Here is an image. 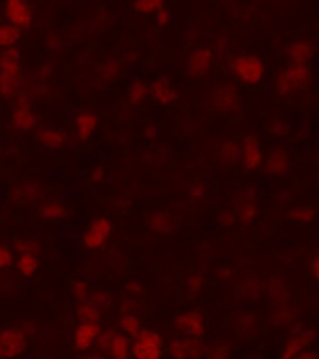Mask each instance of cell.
Segmentation results:
<instances>
[{
  "label": "cell",
  "mask_w": 319,
  "mask_h": 359,
  "mask_svg": "<svg viewBox=\"0 0 319 359\" xmlns=\"http://www.w3.org/2000/svg\"><path fill=\"white\" fill-rule=\"evenodd\" d=\"M23 88V74L19 62V49H4L0 55V95L15 98Z\"/></svg>",
  "instance_id": "obj_1"
},
{
  "label": "cell",
  "mask_w": 319,
  "mask_h": 359,
  "mask_svg": "<svg viewBox=\"0 0 319 359\" xmlns=\"http://www.w3.org/2000/svg\"><path fill=\"white\" fill-rule=\"evenodd\" d=\"M132 359H164L167 352L164 337L154 330H141L130 341Z\"/></svg>",
  "instance_id": "obj_2"
},
{
  "label": "cell",
  "mask_w": 319,
  "mask_h": 359,
  "mask_svg": "<svg viewBox=\"0 0 319 359\" xmlns=\"http://www.w3.org/2000/svg\"><path fill=\"white\" fill-rule=\"evenodd\" d=\"M231 72L244 85H255L265 76L267 65L257 55H239L231 60Z\"/></svg>",
  "instance_id": "obj_3"
},
{
  "label": "cell",
  "mask_w": 319,
  "mask_h": 359,
  "mask_svg": "<svg viewBox=\"0 0 319 359\" xmlns=\"http://www.w3.org/2000/svg\"><path fill=\"white\" fill-rule=\"evenodd\" d=\"M310 79V72H308V66L304 65H288L284 70L280 72L274 79V88H276L278 95L288 96L297 93L299 88H302L306 85V81Z\"/></svg>",
  "instance_id": "obj_4"
},
{
  "label": "cell",
  "mask_w": 319,
  "mask_h": 359,
  "mask_svg": "<svg viewBox=\"0 0 319 359\" xmlns=\"http://www.w3.org/2000/svg\"><path fill=\"white\" fill-rule=\"evenodd\" d=\"M96 344H98L101 352L106 353L107 359H132L130 341L120 331L109 330L106 333H101Z\"/></svg>",
  "instance_id": "obj_5"
},
{
  "label": "cell",
  "mask_w": 319,
  "mask_h": 359,
  "mask_svg": "<svg viewBox=\"0 0 319 359\" xmlns=\"http://www.w3.org/2000/svg\"><path fill=\"white\" fill-rule=\"evenodd\" d=\"M29 346V335L19 327L0 331V359H17Z\"/></svg>",
  "instance_id": "obj_6"
},
{
  "label": "cell",
  "mask_w": 319,
  "mask_h": 359,
  "mask_svg": "<svg viewBox=\"0 0 319 359\" xmlns=\"http://www.w3.org/2000/svg\"><path fill=\"white\" fill-rule=\"evenodd\" d=\"M113 233V222L109 217L96 218L94 222H90L83 236V245L89 250H96L106 245V241Z\"/></svg>",
  "instance_id": "obj_7"
},
{
  "label": "cell",
  "mask_w": 319,
  "mask_h": 359,
  "mask_svg": "<svg viewBox=\"0 0 319 359\" xmlns=\"http://www.w3.org/2000/svg\"><path fill=\"white\" fill-rule=\"evenodd\" d=\"M175 327L177 331L183 333V337L186 339H194V341H201L205 331H207V324H205V318L197 311L183 312L180 316H177L175 320Z\"/></svg>",
  "instance_id": "obj_8"
},
{
  "label": "cell",
  "mask_w": 319,
  "mask_h": 359,
  "mask_svg": "<svg viewBox=\"0 0 319 359\" xmlns=\"http://www.w3.org/2000/svg\"><path fill=\"white\" fill-rule=\"evenodd\" d=\"M167 353L171 359H201L205 355V346L201 341L180 337L167 344Z\"/></svg>",
  "instance_id": "obj_9"
},
{
  "label": "cell",
  "mask_w": 319,
  "mask_h": 359,
  "mask_svg": "<svg viewBox=\"0 0 319 359\" xmlns=\"http://www.w3.org/2000/svg\"><path fill=\"white\" fill-rule=\"evenodd\" d=\"M4 18L8 25H12L17 30L29 29L32 25V10L24 0H8L4 4Z\"/></svg>",
  "instance_id": "obj_10"
},
{
  "label": "cell",
  "mask_w": 319,
  "mask_h": 359,
  "mask_svg": "<svg viewBox=\"0 0 319 359\" xmlns=\"http://www.w3.org/2000/svg\"><path fill=\"white\" fill-rule=\"evenodd\" d=\"M316 333L312 330H295L282 348V359H295L297 355L312 346Z\"/></svg>",
  "instance_id": "obj_11"
},
{
  "label": "cell",
  "mask_w": 319,
  "mask_h": 359,
  "mask_svg": "<svg viewBox=\"0 0 319 359\" xmlns=\"http://www.w3.org/2000/svg\"><path fill=\"white\" fill-rule=\"evenodd\" d=\"M239 160L243 162V168L246 171H254L261 165L263 154H261V143L255 136H248L239 149Z\"/></svg>",
  "instance_id": "obj_12"
},
{
  "label": "cell",
  "mask_w": 319,
  "mask_h": 359,
  "mask_svg": "<svg viewBox=\"0 0 319 359\" xmlns=\"http://www.w3.org/2000/svg\"><path fill=\"white\" fill-rule=\"evenodd\" d=\"M100 335V324H79L76 327V331L71 333V344L79 352H87L90 346H94Z\"/></svg>",
  "instance_id": "obj_13"
},
{
  "label": "cell",
  "mask_w": 319,
  "mask_h": 359,
  "mask_svg": "<svg viewBox=\"0 0 319 359\" xmlns=\"http://www.w3.org/2000/svg\"><path fill=\"white\" fill-rule=\"evenodd\" d=\"M214 107L218 111H233L239 106V93L233 83H218L213 93Z\"/></svg>",
  "instance_id": "obj_14"
},
{
  "label": "cell",
  "mask_w": 319,
  "mask_h": 359,
  "mask_svg": "<svg viewBox=\"0 0 319 359\" xmlns=\"http://www.w3.org/2000/svg\"><path fill=\"white\" fill-rule=\"evenodd\" d=\"M13 126L21 132H32L38 128V115L27 102H19L12 115Z\"/></svg>",
  "instance_id": "obj_15"
},
{
  "label": "cell",
  "mask_w": 319,
  "mask_h": 359,
  "mask_svg": "<svg viewBox=\"0 0 319 359\" xmlns=\"http://www.w3.org/2000/svg\"><path fill=\"white\" fill-rule=\"evenodd\" d=\"M71 128H73V134L77 136V140H81V142L89 140L96 132V128H98V117H96V113L81 111L73 118Z\"/></svg>",
  "instance_id": "obj_16"
},
{
  "label": "cell",
  "mask_w": 319,
  "mask_h": 359,
  "mask_svg": "<svg viewBox=\"0 0 319 359\" xmlns=\"http://www.w3.org/2000/svg\"><path fill=\"white\" fill-rule=\"evenodd\" d=\"M211 66H213V53L208 49H197L188 59L186 74L190 77H201L211 70Z\"/></svg>",
  "instance_id": "obj_17"
},
{
  "label": "cell",
  "mask_w": 319,
  "mask_h": 359,
  "mask_svg": "<svg viewBox=\"0 0 319 359\" xmlns=\"http://www.w3.org/2000/svg\"><path fill=\"white\" fill-rule=\"evenodd\" d=\"M285 57L290 59V65H304L310 62L313 57V48L312 43H308L306 40H297L288 46L285 49Z\"/></svg>",
  "instance_id": "obj_18"
},
{
  "label": "cell",
  "mask_w": 319,
  "mask_h": 359,
  "mask_svg": "<svg viewBox=\"0 0 319 359\" xmlns=\"http://www.w3.org/2000/svg\"><path fill=\"white\" fill-rule=\"evenodd\" d=\"M153 96L154 100L162 104V106H169V104H177L178 102V93L173 88V85L166 77H160L153 83Z\"/></svg>",
  "instance_id": "obj_19"
},
{
  "label": "cell",
  "mask_w": 319,
  "mask_h": 359,
  "mask_svg": "<svg viewBox=\"0 0 319 359\" xmlns=\"http://www.w3.org/2000/svg\"><path fill=\"white\" fill-rule=\"evenodd\" d=\"M36 140L42 143L43 147L51 149V151H59L64 149L68 140H66L64 132H60L57 128H40L36 134Z\"/></svg>",
  "instance_id": "obj_20"
},
{
  "label": "cell",
  "mask_w": 319,
  "mask_h": 359,
  "mask_svg": "<svg viewBox=\"0 0 319 359\" xmlns=\"http://www.w3.org/2000/svg\"><path fill=\"white\" fill-rule=\"evenodd\" d=\"M288 165H290V154L282 151V149H276V151H272L269 156H267L265 162V170L267 173H271V175H280V173H284L288 170Z\"/></svg>",
  "instance_id": "obj_21"
},
{
  "label": "cell",
  "mask_w": 319,
  "mask_h": 359,
  "mask_svg": "<svg viewBox=\"0 0 319 359\" xmlns=\"http://www.w3.org/2000/svg\"><path fill=\"white\" fill-rule=\"evenodd\" d=\"M76 314L81 324H100L101 311L96 305H92L89 299L85 303H79Z\"/></svg>",
  "instance_id": "obj_22"
},
{
  "label": "cell",
  "mask_w": 319,
  "mask_h": 359,
  "mask_svg": "<svg viewBox=\"0 0 319 359\" xmlns=\"http://www.w3.org/2000/svg\"><path fill=\"white\" fill-rule=\"evenodd\" d=\"M17 271L27 278L34 277L36 271H38V254H32V252L19 254Z\"/></svg>",
  "instance_id": "obj_23"
},
{
  "label": "cell",
  "mask_w": 319,
  "mask_h": 359,
  "mask_svg": "<svg viewBox=\"0 0 319 359\" xmlns=\"http://www.w3.org/2000/svg\"><path fill=\"white\" fill-rule=\"evenodd\" d=\"M19 36H21V30H17L15 27L8 23H0V48H15Z\"/></svg>",
  "instance_id": "obj_24"
},
{
  "label": "cell",
  "mask_w": 319,
  "mask_h": 359,
  "mask_svg": "<svg viewBox=\"0 0 319 359\" xmlns=\"http://www.w3.org/2000/svg\"><path fill=\"white\" fill-rule=\"evenodd\" d=\"M118 322H120V330L125 331V335L136 337L139 331H141V322L137 318L136 314H130V312H122L118 316Z\"/></svg>",
  "instance_id": "obj_25"
},
{
  "label": "cell",
  "mask_w": 319,
  "mask_h": 359,
  "mask_svg": "<svg viewBox=\"0 0 319 359\" xmlns=\"http://www.w3.org/2000/svg\"><path fill=\"white\" fill-rule=\"evenodd\" d=\"M205 359H231V346L224 341H214L205 350Z\"/></svg>",
  "instance_id": "obj_26"
},
{
  "label": "cell",
  "mask_w": 319,
  "mask_h": 359,
  "mask_svg": "<svg viewBox=\"0 0 319 359\" xmlns=\"http://www.w3.org/2000/svg\"><path fill=\"white\" fill-rule=\"evenodd\" d=\"M316 217H318V212L313 211L312 207H304V205L295 207V209L290 212V218L297 224L312 222V220H316Z\"/></svg>",
  "instance_id": "obj_27"
},
{
  "label": "cell",
  "mask_w": 319,
  "mask_h": 359,
  "mask_svg": "<svg viewBox=\"0 0 319 359\" xmlns=\"http://www.w3.org/2000/svg\"><path fill=\"white\" fill-rule=\"evenodd\" d=\"M148 95V87L143 81H136L128 90V102L134 106H139Z\"/></svg>",
  "instance_id": "obj_28"
},
{
  "label": "cell",
  "mask_w": 319,
  "mask_h": 359,
  "mask_svg": "<svg viewBox=\"0 0 319 359\" xmlns=\"http://www.w3.org/2000/svg\"><path fill=\"white\" fill-rule=\"evenodd\" d=\"M255 215H257V207L252 200L248 201H243L241 207H239V220L243 224H252L254 222Z\"/></svg>",
  "instance_id": "obj_29"
},
{
  "label": "cell",
  "mask_w": 319,
  "mask_h": 359,
  "mask_svg": "<svg viewBox=\"0 0 319 359\" xmlns=\"http://www.w3.org/2000/svg\"><path fill=\"white\" fill-rule=\"evenodd\" d=\"M66 215V209L62 203H48L40 209V217L45 218V220H57V218H62Z\"/></svg>",
  "instance_id": "obj_30"
},
{
  "label": "cell",
  "mask_w": 319,
  "mask_h": 359,
  "mask_svg": "<svg viewBox=\"0 0 319 359\" xmlns=\"http://www.w3.org/2000/svg\"><path fill=\"white\" fill-rule=\"evenodd\" d=\"M164 8V2L162 0H139V2H134V10H137L139 13H156Z\"/></svg>",
  "instance_id": "obj_31"
},
{
  "label": "cell",
  "mask_w": 319,
  "mask_h": 359,
  "mask_svg": "<svg viewBox=\"0 0 319 359\" xmlns=\"http://www.w3.org/2000/svg\"><path fill=\"white\" fill-rule=\"evenodd\" d=\"M220 158L224 160V164L227 165L236 164V160H239V149H236L235 143L233 142L224 143L222 149H220Z\"/></svg>",
  "instance_id": "obj_32"
},
{
  "label": "cell",
  "mask_w": 319,
  "mask_h": 359,
  "mask_svg": "<svg viewBox=\"0 0 319 359\" xmlns=\"http://www.w3.org/2000/svg\"><path fill=\"white\" fill-rule=\"evenodd\" d=\"M70 294L76 297V301H79V303H85V301L89 299L90 290L85 280H73L70 286Z\"/></svg>",
  "instance_id": "obj_33"
},
{
  "label": "cell",
  "mask_w": 319,
  "mask_h": 359,
  "mask_svg": "<svg viewBox=\"0 0 319 359\" xmlns=\"http://www.w3.org/2000/svg\"><path fill=\"white\" fill-rule=\"evenodd\" d=\"M272 320H274V324H278L280 327H288V325H293V322H295V314L288 311H276L274 312V316H272Z\"/></svg>",
  "instance_id": "obj_34"
},
{
  "label": "cell",
  "mask_w": 319,
  "mask_h": 359,
  "mask_svg": "<svg viewBox=\"0 0 319 359\" xmlns=\"http://www.w3.org/2000/svg\"><path fill=\"white\" fill-rule=\"evenodd\" d=\"M13 265V252L4 245H0V271H6Z\"/></svg>",
  "instance_id": "obj_35"
},
{
  "label": "cell",
  "mask_w": 319,
  "mask_h": 359,
  "mask_svg": "<svg viewBox=\"0 0 319 359\" xmlns=\"http://www.w3.org/2000/svg\"><path fill=\"white\" fill-rule=\"evenodd\" d=\"M89 301L92 305L98 306L100 311H104V309L111 303V297H109V294H106V292H98V294H94L92 297H89Z\"/></svg>",
  "instance_id": "obj_36"
},
{
  "label": "cell",
  "mask_w": 319,
  "mask_h": 359,
  "mask_svg": "<svg viewBox=\"0 0 319 359\" xmlns=\"http://www.w3.org/2000/svg\"><path fill=\"white\" fill-rule=\"evenodd\" d=\"M15 250H17L19 254H27V252L36 254L38 252V247H36L34 243H30V241H17L15 243Z\"/></svg>",
  "instance_id": "obj_37"
},
{
  "label": "cell",
  "mask_w": 319,
  "mask_h": 359,
  "mask_svg": "<svg viewBox=\"0 0 319 359\" xmlns=\"http://www.w3.org/2000/svg\"><path fill=\"white\" fill-rule=\"evenodd\" d=\"M156 21H158L160 27H166V25H169V21H171V13H169V10H167L166 6L156 13Z\"/></svg>",
  "instance_id": "obj_38"
},
{
  "label": "cell",
  "mask_w": 319,
  "mask_h": 359,
  "mask_svg": "<svg viewBox=\"0 0 319 359\" xmlns=\"http://www.w3.org/2000/svg\"><path fill=\"white\" fill-rule=\"evenodd\" d=\"M295 359H319V353L316 352V350H312V348H308V350L299 353Z\"/></svg>",
  "instance_id": "obj_39"
},
{
  "label": "cell",
  "mask_w": 319,
  "mask_h": 359,
  "mask_svg": "<svg viewBox=\"0 0 319 359\" xmlns=\"http://www.w3.org/2000/svg\"><path fill=\"white\" fill-rule=\"evenodd\" d=\"M312 277L316 278V283L319 284V254L313 258L312 262Z\"/></svg>",
  "instance_id": "obj_40"
},
{
  "label": "cell",
  "mask_w": 319,
  "mask_h": 359,
  "mask_svg": "<svg viewBox=\"0 0 319 359\" xmlns=\"http://www.w3.org/2000/svg\"><path fill=\"white\" fill-rule=\"evenodd\" d=\"M83 359H107V358H104L101 353H90V355H87V358Z\"/></svg>",
  "instance_id": "obj_41"
}]
</instances>
